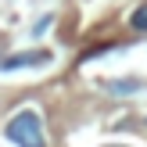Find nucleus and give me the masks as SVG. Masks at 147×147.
<instances>
[{
    "mask_svg": "<svg viewBox=\"0 0 147 147\" xmlns=\"http://www.w3.org/2000/svg\"><path fill=\"white\" fill-rule=\"evenodd\" d=\"M50 50H32V54H14L7 61H0V72H14V68H29V65H47Z\"/></svg>",
    "mask_w": 147,
    "mask_h": 147,
    "instance_id": "f03ea898",
    "label": "nucleus"
},
{
    "mask_svg": "<svg viewBox=\"0 0 147 147\" xmlns=\"http://www.w3.org/2000/svg\"><path fill=\"white\" fill-rule=\"evenodd\" d=\"M47 29H50V18H43V22H36V25H32V36H43V32H47Z\"/></svg>",
    "mask_w": 147,
    "mask_h": 147,
    "instance_id": "39448f33",
    "label": "nucleus"
},
{
    "mask_svg": "<svg viewBox=\"0 0 147 147\" xmlns=\"http://www.w3.org/2000/svg\"><path fill=\"white\" fill-rule=\"evenodd\" d=\"M108 90H111V93H136L140 83H133V79H129V83H108Z\"/></svg>",
    "mask_w": 147,
    "mask_h": 147,
    "instance_id": "20e7f679",
    "label": "nucleus"
},
{
    "mask_svg": "<svg viewBox=\"0 0 147 147\" xmlns=\"http://www.w3.org/2000/svg\"><path fill=\"white\" fill-rule=\"evenodd\" d=\"M4 136H7L11 144H18V147H47L43 119H40V111H32V108H22V111L7 122Z\"/></svg>",
    "mask_w": 147,
    "mask_h": 147,
    "instance_id": "f257e3e1",
    "label": "nucleus"
},
{
    "mask_svg": "<svg viewBox=\"0 0 147 147\" xmlns=\"http://www.w3.org/2000/svg\"><path fill=\"white\" fill-rule=\"evenodd\" d=\"M129 25L136 29V32H147V4H140L133 11V18H129Z\"/></svg>",
    "mask_w": 147,
    "mask_h": 147,
    "instance_id": "7ed1b4c3",
    "label": "nucleus"
}]
</instances>
